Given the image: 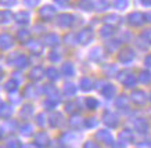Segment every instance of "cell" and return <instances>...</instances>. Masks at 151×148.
<instances>
[{
  "label": "cell",
  "instance_id": "6da1fadb",
  "mask_svg": "<svg viewBox=\"0 0 151 148\" xmlns=\"http://www.w3.org/2000/svg\"><path fill=\"white\" fill-rule=\"evenodd\" d=\"M116 78L119 79V82L124 84L125 87H133L134 84L137 83V78L133 75V72H130L128 69L122 71V72H118Z\"/></svg>",
  "mask_w": 151,
  "mask_h": 148
},
{
  "label": "cell",
  "instance_id": "7a4b0ae2",
  "mask_svg": "<svg viewBox=\"0 0 151 148\" xmlns=\"http://www.w3.org/2000/svg\"><path fill=\"white\" fill-rule=\"evenodd\" d=\"M134 57H136V53H134V50L130 49V47H124V49L118 53V61L122 62V64L132 62V61L134 60Z\"/></svg>",
  "mask_w": 151,
  "mask_h": 148
},
{
  "label": "cell",
  "instance_id": "3957f363",
  "mask_svg": "<svg viewBox=\"0 0 151 148\" xmlns=\"http://www.w3.org/2000/svg\"><path fill=\"white\" fill-rule=\"evenodd\" d=\"M93 36H94V35H93L92 29L85 28L76 35V42L81 43V44H83V46H86V44H89V43L93 40Z\"/></svg>",
  "mask_w": 151,
  "mask_h": 148
},
{
  "label": "cell",
  "instance_id": "277c9868",
  "mask_svg": "<svg viewBox=\"0 0 151 148\" xmlns=\"http://www.w3.org/2000/svg\"><path fill=\"white\" fill-rule=\"evenodd\" d=\"M128 22L132 26H142L143 24L146 22V17L140 11H134V13H130L128 15Z\"/></svg>",
  "mask_w": 151,
  "mask_h": 148
},
{
  "label": "cell",
  "instance_id": "5b68a950",
  "mask_svg": "<svg viewBox=\"0 0 151 148\" xmlns=\"http://www.w3.org/2000/svg\"><path fill=\"white\" fill-rule=\"evenodd\" d=\"M73 21H75L73 15L67 14V13L60 14L58 17H57V25H58L60 28H71L73 25Z\"/></svg>",
  "mask_w": 151,
  "mask_h": 148
},
{
  "label": "cell",
  "instance_id": "8992f818",
  "mask_svg": "<svg viewBox=\"0 0 151 148\" xmlns=\"http://www.w3.org/2000/svg\"><path fill=\"white\" fill-rule=\"evenodd\" d=\"M96 140L99 143L107 144V145H114V139L108 130H99L96 133Z\"/></svg>",
  "mask_w": 151,
  "mask_h": 148
},
{
  "label": "cell",
  "instance_id": "52a82bcc",
  "mask_svg": "<svg viewBox=\"0 0 151 148\" xmlns=\"http://www.w3.org/2000/svg\"><path fill=\"white\" fill-rule=\"evenodd\" d=\"M39 17L43 21H51L55 17V9L51 6H45L39 10Z\"/></svg>",
  "mask_w": 151,
  "mask_h": 148
},
{
  "label": "cell",
  "instance_id": "ba28073f",
  "mask_svg": "<svg viewBox=\"0 0 151 148\" xmlns=\"http://www.w3.org/2000/svg\"><path fill=\"white\" fill-rule=\"evenodd\" d=\"M103 119H104V123L108 127H116V126L119 125V118L118 115H115L114 112H111V111H107L104 112V115H103Z\"/></svg>",
  "mask_w": 151,
  "mask_h": 148
},
{
  "label": "cell",
  "instance_id": "9c48e42d",
  "mask_svg": "<svg viewBox=\"0 0 151 148\" xmlns=\"http://www.w3.org/2000/svg\"><path fill=\"white\" fill-rule=\"evenodd\" d=\"M130 100L136 105H144L147 101V94L143 90H133L132 94H130Z\"/></svg>",
  "mask_w": 151,
  "mask_h": 148
},
{
  "label": "cell",
  "instance_id": "30bf717a",
  "mask_svg": "<svg viewBox=\"0 0 151 148\" xmlns=\"http://www.w3.org/2000/svg\"><path fill=\"white\" fill-rule=\"evenodd\" d=\"M133 126H134L136 132H139L140 134H146L147 132H148V129H150V125H148V122H147L144 118H137V119H134Z\"/></svg>",
  "mask_w": 151,
  "mask_h": 148
},
{
  "label": "cell",
  "instance_id": "8fae6325",
  "mask_svg": "<svg viewBox=\"0 0 151 148\" xmlns=\"http://www.w3.org/2000/svg\"><path fill=\"white\" fill-rule=\"evenodd\" d=\"M13 46H14V39L11 35H9V33L0 35V49H1V50L11 49Z\"/></svg>",
  "mask_w": 151,
  "mask_h": 148
},
{
  "label": "cell",
  "instance_id": "7c38bea8",
  "mask_svg": "<svg viewBox=\"0 0 151 148\" xmlns=\"http://www.w3.org/2000/svg\"><path fill=\"white\" fill-rule=\"evenodd\" d=\"M101 94H103L107 100H111V98H114L115 94H116V87L111 83L104 84V87L101 89Z\"/></svg>",
  "mask_w": 151,
  "mask_h": 148
},
{
  "label": "cell",
  "instance_id": "4fadbf2b",
  "mask_svg": "<svg viewBox=\"0 0 151 148\" xmlns=\"http://www.w3.org/2000/svg\"><path fill=\"white\" fill-rule=\"evenodd\" d=\"M89 57H90V60L94 61V62H100V61L104 60V50L101 49V47H96V49H93L92 51H90V54H89Z\"/></svg>",
  "mask_w": 151,
  "mask_h": 148
},
{
  "label": "cell",
  "instance_id": "5bb4252c",
  "mask_svg": "<svg viewBox=\"0 0 151 148\" xmlns=\"http://www.w3.org/2000/svg\"><path fill=\"white\" fill-rule=\"evenodd\" d=\"M118 139H119V141L121 143H132L133 140H134V136H133V132L132 130H129V129H125V130H122L121 133H119V136H118Z\"/></svg>",
  "mask_w": 151,
  "mask_h": 148
},
{
  "label": "cell",
  "instance_id": "9a60e30c",
  "mask_svg": "<svg viewBox=\"0 0 151 148\" xmlns=\"http://www.w3.org/2000/svg\"><path fill=\"white\" fill-rule=\"evenodd\" d=\"M35 144H36V145H40V147H46V145H49V144H50V139H49L47 133L42 132V133L37 134L36 137H35Z\"/></svg>",
  "mask_w": 151,
  "mask_h": 148
},
{
  "label": "cell",
  "instance_id": "2e32d148",
  "mask_svg": "<svg viewBox=\"0 0 151 148\" xmlns=\"http://www.w3.org/2000/svg\"><path fill=\"white\" fill-rule=\"evenodd\" d=\"M43 43H45V44H47V46L54 47V46H57V44L60 43V37L57 36L55 33H49V35H46V36H45Z\"/></svg>",
  "mask_w": 151,
  "mask_h": 148
},
{
  "label": "cell",
  "instance_id": "e0dca14e",
  "mask_svg": "<svg viewBox=\"0 0 151 148\" xmlns=\"http://www.w3.org/2000/svg\"><path fill=\"white\" fill-rule=\"evenodd\" d=\"M49 120H50V126L51 127H58V126L63 125V115L61 114H58V112H54V114H51L50 118H49Z\"/></svg>",
  "mask_w": 151,
  "mask_h": 148
},
{
  "label": "cell",
  "instance_id": "ac0fdd59",
  "mask_svg": "<svg viewBox=\"0 0 151 148\" xmlns=\"http://www.w3.org/2000/svg\"><path fill=\"white\" fill-rule=\"evenodd\" d=\"M69 125L72 126L73 129H81L85 125V119L81 115H72L69 119Z\"/></svg>",
  "mask_w": 151,
  "mask_h": 148
},
{
  "label": "cell",
  "instance_id": "d6986e66",
  "mask_svg": "<svg viewBox=\"0 0 151 148\" xmlns=\"http://www.w3.org/2000/svg\"><path fill=\"white\" fill-rule=\"evenodd\" d=\"M137 82H140L142 84H150L151 83V71L144 69L139 74Z\"/></svg>",
  "mask_w": 151,
  "mask_h": 148
},
{
  "label": "cell",
  "instance_id": "ffe728a7",
  "mask_svg": "<svg viewBox=\"0 0 151 148\" xmlns=\"http://www.w3.org/2000/svg\"><path fill=\"white\" fill-rule=\"evenodd\" d=\"M45 76V71L42 66H35L31 72H29V78L32 80H40L42 78Z\"/></svg>",
  "mask_w": 151,
  "mask_h": 148
},
{
  "label": "cell",
  "instance_id": "44dd1931",
  "mask_svg": "<svg viewBox=\"0 0 151 148\" xmlns=\"http://www.w3.org/2000/svg\"><path fill=\"white\" fill-rule=\"evenodd\" d=\"M13 114V109L9 104H0V118L1 119H9Z\"/></svg>",
  "mask_w": 151,
  "mask_h": 148
},
{
  "label": "cell",
  "instance_id": "7402d4cb",
  "mask_svg": "<svg viewBox=\"0 0 151 148\" xmlns=\"http://www.w3.org/2000/svg\"><path fill=\"white\" fill-rule=\"evenodd\" d=\"M114 33H115V28L112 25H108V24H105L104 26L100 29V35H101V37H104V39L105 37H107V39L111 37Z\"/></svg>",
  "mask_w": 151,
  "mask_h": 148
},
{
  "label": "cell",
  "instance_id": "603a6c76",
  "mask_svg": "<svg viewBox=\"0 0 151 148\" xmlns=\"http://www.w3.org/2000/svg\"><path fill=\"white\" fill-rule=\"evenodd\" d=\"M14 18H15V21H17L18 24L25 25V24L29 22V18H31V17H29V13H28V11H19V13L15 14Z\"/></svg>",
  "mask_w": 151,
  "mask_h": 148
},
{
  "label": "cell",
  "instance_id": "cb8c5ba5",
  "mask_svg": "<svg viewBox=\"0 0 151 148\" xmlns=\"http://www.w3.org/2000/svg\"><path fill=\"white\" fill-rule=\"evenodd\" d=\"M94 87V82L90 78H82L81 79V89L83 92H90Z\"/></svg>",
  "mask_w": 151,
  "mask_h": 148
},
{
  "label": "cell",
  "instance_id": "d4e9b609",
  "mask_svg": "<svg viewBox=\"0 0 151 148\" xmlns=\"http://www.w3.org/2000/svg\"><path fill=\"white\" fill-rule=\"evenodd\" d=\"M116 108L118 109H124V111H126L129 108V98L126 97V96H121V97L116 98Z\"/></svg>",
  "mask_w": 151,
  "mask_h": 148
},
{
  "label": "cell",
  "instance_id": "484cf974",
  "mask_svg": "<svg viewBox=\"0 0 151 148\" xmlns=\"http://www.w3.org/2000/svg\"><path fill=\"white\" fill-rule=\"evenodd\" d=\"M61 72H63L64 76L71 78V76H73V74H75V68H73V65L71 64V62H65V64H63V66H61Z\"/></svg>",
  "mask_w": 151,
  "mask_h": 148
},
{
  "label": "cell",
  "instance_id": "4316f807",
  "mask_svg": "<svg viewBox=\"0 0 151 148\" xmlns=\"http://www.w3.org/2000/svg\"><path fill=\"white\" fill-rule=\"evenodd\" d=\"M28 49H29V51L32 53V54H40L42 50H43V47H42V44L39 42H29L28 40Z\"/></svg>",
  "mask_w": 151,
  "mask_h": 148
},
{
  "label": "cell",
  "instance_id": "83f0119b",
  "mask_svg": "<svg viewBox=\"0 0 151 148\" xmlns=\"http://www.w3.org/2000/svg\"><path fill=\"white\" fill-rule=\"evenodd\" d=\"M104 22L108 24V25L115 26V25H119V22H121V17L116 15V14H108L107 17H104Z\"/></svg>",
  "mask_w": 151,
  "mask_h": 148
},
{
  "label": "cell",
  "instance_id": "f1b7e54d",
  "mask_svg": "<svg viewBox=\"0 0 151 148\" xmlns=\"http://www.w3.org/2000/svg\"><path fill=\"white\" fill-rule=\"evenodd\" d=\"M13 65L17 66V68H25L28 65V58L25 56H22V54H19V56L13 61Z\"/></svg>",
  "mask_w": 151,
  "mask_h": 148
},
{
  "label": "cell",
  "instance_id": "f546056e",
  "mask_svg": "<svg viewBox=\"0 0 151 148\" xmlns=\"http://www.w3.org/2000/svg\"><path fill=\"white\" fill-rule=\"evenodd\" d=\"M119 47H121V40H118V39L110 40V42L107 43V51H110V53H115V51H118Z\"/></svg>",
  "mask_w": 151,
  "mask_h": 148
},
{
  "label": "cell",
  "instance_id": "4dcf8cb0",
  "mask_svg": "<svg viewBox=\"0 0 151 148\" xmlns=\"http://www.w3.org/2000/svg\"><path fill=\"white\" fill-rule=\"evenodd\" d=\"M63 92H64L65 96H73L75 93H76V86L71 82H67L64 84V89H63Z\"/></svg>",
  "mask_w": 151,
  "mask_h": 148
},
{
  "label": "cell",
  "instance_id": "1f68e13d",
  "mask_svg": "<svg viewBox=\"0 0 151 148\" xmlns=\"http://www.w3.org/2000/svg\"><path fill=\"white\" fill-rule=\"evenodd\" d=\"M79 9L83 10V11H90V10L94 9V3L92 0H81L79 1Z\"/></svg>",
  "mask_w": 151,
  "mask_h": 148
},
{
  "label": "cell",
  "instance_id": "d6a6232c",
  "mask_svg": "<svg viewBox=\"0 0 151 148\" xmlns=\"http://www.w3.org/2000/svg\"><path fill=\"white\" fill-rule=\"evenodd\" d=\"M45 92H46V94L50 98L58 97V92H57V89H55L53 84H46V86H45Z\"/></svg>",
  "mask_w": 151,
  "mask_h": 148
},
{
  "label": "cell",
  "instance_id": "836d02e7",
  "mask_svg": "<svg viewBox=\"0 0 151 148\" xmlns=\"http://www.w3.org/2000/svg\"><path fill=\"white\" fill-rule=\"evenodd\" d=\"M85 105H86L87 109L93 111V109H96L97 107H99V101H97L96 98H93V97H87L86 100H85Z\"/></svg>",
  "mask_w": 151,
  "mask_h": 148
},
{
  "label": "cell",
  "instance_id": "e575fe53",
  "mask_svg": "<svg viewBox=\"0 0 151 148\" xmlns=\"http://www.w3.org/2000/svg\"><path fill=\"white\" fill-rule=\"evenodd\" d=\"M104 72L107 76H116L118 75V66L114 64H110V65H107L104 68Z\"/></svg>",
  "mask_w": 151,
  "mask_h": 148
},
{
  "label": "cell",
  "instance_id": "d590c367",
  "mask_svg": "<svg viewBox=\"0 0 151 148\" xmlns=\"http://www.w3.org/2000/svg\"><path fill=\"white\" fill-rule=\"evenodd\" d=\"M13 19V14L10 13V11H0V24H9L10 21Z\"/></svg>",
  "mask_w": 151,
  "mask_h": 148
},
{
  "label": "cell",
  "instance_id": "8d00e7d4",
  "mask_svg": "<svg viewBox=\"0 0 151 148\" xmlns=\"http://www.w3.org/2000/svg\"><path fill=\"white\" fill-rule=\"evenodd\" d=\"M108 7H110V3L107 0H97L96 3H94V9L97 11H105Z\"/></svg>",
  "mask_w": 151,
  "mask_h": 148
},
{
  "label": "cell",
  "instance_id": "74e56055",
  "mask_svg": "<svg viewBox=\"0 0 151 148\" xmlns=\"http://www.w3.org/2000/svg\"><path fill=\"white\" fill-rule=\"evenodd\" d=\"M17 37H18V40L21 43H27L28 40H29V37H31V33H29V31H27V29H22V31L18 32Z\"/></svg>",
  "mask_w": 151,
  "mask_h": 148
},
{
  "label": "cell",
  "instance_id": "f35d334b",
  "mask_svg": "<svg viewBox=\"0 0 151 148\" xmlns=\"http://www.w3.org/2000/svg\"><path fill=\"white\" fill-rule=\"evenodd\" d=\"M129 6V0H114V7L116 10H126Z\"/></svg>",
  "mask_w": 151,
  "mask_h": 148
},
{
  "label": "cell",
  "instance_id": "ab89813d",
  "mask_svg": "<svg viewBox=\"0 0 151 148\" xmlns=\"http://www.w3.org/2000/svg\"><path fill=\"white\" fill-rule=\"evenodd\" d=\"M4 87H6L7 92L13 93V92L17 90V87H18V82H17V80H14V79H11V80H9V82L4 84Z\"/></svg>",
  "mask_w": 151,
  "mask_h": 148
},
{
  "label": "cell",
  "instance_id": "60d3db41",
  "mask_svg": "<svg viewBox=\"0 0 151 148\" xmlns=\"http://www.w3.org/2000/svg\"><path fill=\"white\" fill-rule=\"evenodd\" d=\"M45 74H46V76L50 79V80H57V79L60 78V75H58V72H57L55 68H49Z\"/></svg>",
  "mask_w": 151,
  "mask_h": 148
},
{
  "label": "cell",
  "instance_id": "b9f144b4",
  "mask_svg": "<svg viewBox=\"0 0 151 148\" xmlns=\"http://www.w3.org/2000/svg\"><path fill=\"white\" fill-rule=\"evenodd\" d=\"M25 97H28V98H33V97H36V87L35 86H28L27 89H25Z\"/></svg>",
  "mask_w": 151,
  "mask_h": 148
},
{
  "label": "cell",
  "instance_id": "7bdbcfd3",
  "mask_svg": "<svg viewBox=\"0 0 151 148\" xmlns=\"http://www.w3.org/2000/svg\"><path fill=\"white\" fill-rule=\"evenodd\" d=\"M32 112H33V107L32 105H25L22 108V111H21V116L25 118V119H28L29 116L32 115Z\"/></svg>",
  "mask_w": 151,
  "mask_h": 148
},
{
  "label": "cell",
  "instance_id": "ee69618b",
  "mask_svg": "<svg viewBox=\"0 0 151 148\" xmlns=\"http://www.w3.org/2000/svg\"><path fill=\"white\" fill-rule=\"evenodd\" d=\"M150 46H151V44L147 42V40H146V39H144L143 36H140V37L137 39V47L140 49V50H147V49H148Z\"/></svg>",
  "mask_w": 151,
  "mask_h": 148
},
{
  "label": "cell",
  "instance_id": "f6af8a7d",
  "mask_svg": "<svg viewBox=\"0 0 151 148\" xmlns=\"http://www.w3.org/2000/svg\"><path fill=\"white\" fill-rule=\"evenodd\" d=\"M55 107H57V101H55V98H47L46 101H45V108L46 109H54Z\"/></svg>",
  "mask_w": 151,
  "mask_h": 148
},
{
  "label": "cell",
  "instance_id": "bcb514c9",
  "mask_svg": "<svg viewBox=\"0 0 151 148\" xmlns=\"http://www.w3.org/2000/svg\"><path fill=\"white\" fill-rule=\"evenodd\" d=\"M61 140H63L64 143H73V141L76 140V136L73 134V132H71V133H65Z\"/></svg>",
  "mask_w": 151,
  "mask_h": 148
},
{
  "label": "cell",
  "instance_id": "7dc6e473",
  "mask_svg": "<svg viewBox=\"0 0 151 148\" xmlns=\"http://www.w3.org/2000/svg\"><path fill=\"white\" fill-rule=\"evenodd\" d=\"M19 130H21V133L22 134H25V136H31L32 134V132H33V129H32V126L31 125H24V126H21L19 127Z\"/></svg>",
  "mask_w": 151,
  "mask_h": 148
},
{
  "label": "cell",
  "instance_id": "c3c4849f",
  "mask_svg": "<svg viewBox=\"0 0 151 148\" xmlns=\"http://www.w3.org/2000/svg\"><path fill=\"white\" fill-rule=\"evenodd\" d=\"M65 109H67L68 112L76 111V109H78V104H76V102H73V101L67 102V104H65Z\"/></svg>",
  "mask_w": 151,
  "mask_h": 148
},
{
  "label": "cell",
  "instance_id": "681fc988",
  "mask_svg": "<svg viewBox=\"0 0 151 148\" xmlns=\"http://www.w3.org/2000/svg\"><path fill=\"white\" fill-rule=\"evenodd\" d=\"M85 126H86V127H96V126H97V119L90 118V119L85 120Z\"/></svg>",
  "mask_w": 151,
  "mask_h": 148
},
{
  "label": "cell",
  "instance_id": "f907efd6",
  "mask_svg": "<svg viewBox=\"0 0 151 148\" xmlns=\"http://www.w3.org/2000/svg\"><path fill=\"white\" fill-rule=\"evenodd\" d=\"M142 36L144 37V39H146L147 42H148V43H150V44H151V28L146 29V31H144V32L142 33Z\"/></svg>",
  "mask_w": 151,
  "mask_h": 148
},
{
  "label": "cell",
  "instance_id": "816d5d0a",
  "mask_svg": "<svg viewBox=\"0 0 151 148\" xmlns=\"http://www.w3.org/2000/svg\"><path fill=\"white\" fill-rule=\"evenodd\" d=\"M17 3V0H0V4L4 6V7H11Z\"/></svg>",
  "mask_w": 151,
  "mask_h": 148
},
{
  "label": "cell",
  "instance_id": "f5cc1de1",
  "mask_svg": "<svg viewBox=\"0 0 151 148\" xmlns=\"http://www.w3.org/2000/svg\"><path fill=\"white\" fill-rule=\"evenodd\" d=\"M49 60L53 61V62H57V61H60V54L57 51H51L50 56H49Z\"/></svg>",
  "mask_w": 151,
  "mask_h": 148
},
{
  "label": "cell",
  "instance_id": "db71d44e",
  "mask_svg": "<svg viewBox=\"0 0 151 148\" xmlns=\"http://www.w3.org/2000/svg\"><path fill=\"white\" fill-rule=\"evenodd\" d=\"M24 3H25V6H28V7H36V6L39 4V0H24Z\"/></svg>",
  "mask_w": 151,
  "mask_h": 148
},
{
  "label": "cell",
  "instance_id": "11a10c76",
  "mask_svg": "<svg viewBox=\"0 0 151 148\" xmlns=\"http://www.w3.org/2000/svg\"><path fill=\"white\" fill-rule=\"evenodd\" d=\"M7 145H10V147H18V145H19V140H17V139H9V140H7Z\"/></svg>",
  "mask_w": 151,
  "mask_h": 148
},
{
  "label": "cell",
  "instance_id": "9f6ffc18",
  "mask_svg": "<svg viewBox=\"0 0 151 148\" xmlns=\"http://www.w3.org/2000/svg\"><path fill=\"white\" fill-rule=\"evenodd\" d=\"M36 119H37V125L45 126V115H43V114L37 115V116H36Z\"/></svg>",
  "mask_w": 151,
  "mask_h": 148
},
{
  "label": "cell",
  "instance_id": "6f0895ef",
  "mask_svg": "<svg viewBox=\"0 0 151 148\" xmlns=\"http://www.w3.org/2000/svg\"><path fill=\"white\" fill-rule=\"evenodd\" d=\"M144 65L147 68H151V54H147L146 58H144Z\"/></svg>",
  "mask_w": 151,
  "mask_h": 148
},
{
  "label": "cell",
  "instance_id": "680465c9",
  "mask_svg": "<svg viewBox=\"0 0 151 148\" xmlns=\"http://www.w3.org/2000/svg\"><path fill=\"white\" fill-rule=\"evenodd\" d=\"M140 3L146 7H151V0H140Z\"/></svg>",
  "mask_w": 151,
  "mask_h": 148
},
{
  "label": "cell",
  "instance_id": "91938a15",
  "mask_svg": "<svg viewBox=\"0 0 151 148\" xmlns=\"http://www.w3.org/2000/svg\"><path fill=\"white\" fill-rule=\"evenodd\" d=\"M85 147H97V144L92 143V141H87V143H85Z\"/></svg>",
  "mask_w": 151,
  "mask_h": 148
},
{
  "label": "cell",
  "instance_id": "94428289",
  "mask_svg": "<svg viewBox=\"0 0 151 148\" xmlns=\"http://www.w3.org/2000/svg\"><path fill=\"white\" fill-rule=\"evenodd\" d=\"M58 4H63V6H65V4H68V1L69 0H55Z\"/></svg>",
  "mask_w": 151,
  "mask_h": 148
},
{
  "label": "cell",
  "instance_id": "6125c7cd",
  "mask_svg": "<svg viewBox=\"0 0 151 148\" xmlns=\"http://www.w3.org/2000/svg\"><path fill=\"white\" fill-rule=\"evenodd\" d=\"M146 17V22H151V14H144Z\"/></svg>",
  "mask_w": 151,
  "mask_h": 148
},
{
  "label": "cell",
  "instance_id": "be15d7a7",
  "mask_svg": "<svg viewBox=\"0 0 151 148\" xmlns=\"http://www.w3.org/2000/svg\"><path fill=\"white\" fill-rule=\"evenodd\" d=\"M3 75H4V72H3V69H1V68H0V79L3 78Z\"/></svg>",
  "mask_w": 151,
  "mask_h": 148
},
{
  "label": "cell",
  "instance_id": "e7e4bbea",
  "mask_svg": "<svg viewBox=\"0 0 151 148\" xmlns=\"http://www.w3.org/2000/svg\"><path fill=\"white\" fill-rule=\"evenodd\" d=\"M1 136H3V130L0 129V139H1Z\"/></svg>",
  "mask_w": 151,
  "mask_h": 148
},
{
  "label": "cell",
  "instance_id": "03108f58",
  "mask_svg": "<svg viewBox=\"0 0 151 148\" xmlns=\"http://www.w3.org/2000/svg\"><path fill=\"white\" fill-rule=\"evenodd\" d=\"M148 100H150V102H151V94H150V98H148Z\"/></svg>",
  "mask_w": 151,
  "mask_h": 148
}]
</instances>
